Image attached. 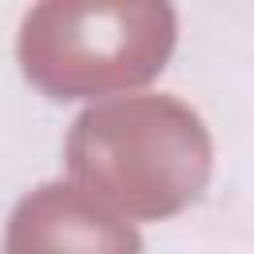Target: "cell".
<instances>
[{"label": "cell", "instance_id": "cell-2", "mask_svg": "<svg viewBox=\"0 0 254 254\" xmlns=\"http://www.w3.org/2000/svg\"><path fill=\"white\" fill-rule=\"evenodd\" d=\"M175 8L159 0H48L20 24V67L52 99L127 91L163 71Z\"/></svg>", "mask_w": 254, "mask_h": 254}, {"label": "cell", "instance_id": "cell-1", "mask_svg": "<svg viewBox=\"0 0 254 254\" xmlns=\"http://www.w3.org/2000/svg\"><path fill=\"white\" fill-rule=\"evenodd\" d=\"M75 187L127 218H167L210 179V135L175 95H119L87 107L67 135Z\"/></svg>", "mask_w": 254, "mask_h": 254}, {"label": "cell", "instance_id": "cell-3", "mask_svg": "<svg viewBox=\"0 0 254 254\" xmlns=\"http://www.w3.org/2000/svg\"><path fill=\"white\" fill-rule=\"evenodd\" d=\"M8 254H143L139 230L83 190L44 183L8 218Z\"/></svg>", "mask_w": 254, "mask_h": 254}]
</instances>
